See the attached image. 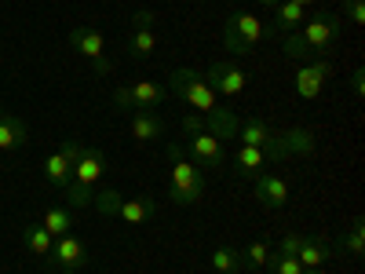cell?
Listing matches in <instances>:
<instances>
[{
    "mask_svg": "<svg viewBox=\"0 0 365 274\" xmlns=\"http://www.w3.org/2000/svg\"><path fill=\"white\" fill-rule=\"evenodd\" d=\"M48 267L58 270V274H77L81 267H88V249L77 234H63L55 238L51 245V256H48Z\"/></svg>",
    "mask_w": 365,
    "mask_h": 274,
    "instance_id": "9",
    "label": "cell"
},
{
    "mask_svg": "<svg viewBox=\"0 0 365 274\" xmlns=\"http://www.w3.org/2000/svg\"><path fill=\"white\" fill-rule=\"evenodd\" d=\"M256 198H259L267 208H285V201H289V183H285V176L263 168V172L256 176Z\"/></svg>",
    "mask_w": 365,
    "mask_h": 274,
    "instance_id": "15",
    "label": "cell"
},
{
    "mask_svg": "<svg viewBox=\"0 0 365 274\" xmlns=\"http://www.w3.org/2000/svg\"><path fill=\"white\" fill-rule=\"evenodd\" d=\"M58 154H63L70 165H77V158L84 154V143L81 139H63V143H58Z\"/></svg>",
    "mask_w": 365,
    "mask_h": 274,
    "instance_id": "33",
    "label": "cell"
},
{
    "mask_svg": "<svg viewBox=\"0 0 365 274\" xmlns=\"http://www.w3.org/2000/svg\"><path fill=\"white\" fill-rule=\"evenodd\" d=\"M29 143V128H26V121L15 117L11 110L0 106V150L4 154H19V150Z\"/></svg>",
    "mask_w": 365,
    "mask_h": 274,
    "instance_id": "13",
    "label": "cell"
},
{
    "mask_svg": "<svg viewBox=\"0 0 365 274\" xmlns=\"http://www.w3.org/2000/svg\"><path fill=\"white\" fill-rule=\"evenodd\" d=\"M282 51H285L289 59H299V63H314V59H318L307 44L299 41V34H282Z\"/></svg>",
    "mask_w": 365,
    "mask_h": 274,
    "instance_id": "29",
    "label": "cell"
},
{
    "mask_svg": "<svg viewBox=\"0 0 365 274\" xmlns=\"http://www.w3.org/2000/svg\"><path fill=\"white\" fill-rule=\"evenodd\" d=\"M303 19H307V8L292 4V0H282V4H274V34H296V29L303 26Z\"/></svg>",
    "mask_w": 365,
    "mask_h": 274,
    "instance_id": "19",
    "label": "cell"
},
{
    "mask_svg": "<svg viewBox=\"0 0 365 274\" xmlns=\"http://www.w3.org/2000/svg\"><path fill=\"white\" fill-rule=\"evenodd\" d=\"M120 220H125L128 227H143L146 220H154L158 216V201L154 198H146V194H139V198H125L120 201V212H117Z\"/></svg>",
    "mask_w": 365,
    "mask_h": 274,
    "instance_id": "17",
    "label": "cell"
},
{
    "mask_svg": "<svg viewBox=\"0 0 365 274\" xmlns=\"http://www.w3.org/2000/svg\"><path fill=\"white\" fill-rule=\"evenodd\" d=\"M344 15H347L354 26H361V22H365V0H344Z\"/></svg>",
    "mask_w": 365,
    "mask_h": 274,
    "instance_id": "34",
    "label": "cell"
},
{
    "mask_svg": "<svg viewBox=\"0 0 365 274\" xmlns=\"http://www.w3.org/2000/svg\"><path fill=\"white\" fill-rule=\"evenodd\" d=\"M237 172L245 176V179H256L259 172H263V165H267V158H263V150H256V146H245L241 143V150H237Z\"/></svg>",
    "mask_w": 365,
    "mask_h": 274,
    "instance_id": "25",
    "label": "cell"
},
{
    "mask_svg": "<svg viewBox=\"0 0 365 274\" xmlns=\"http://www.w3.org/2000/svg\"><path fill=\"white\" fill-rule=\"evenodd\" d=\"M22 238H26V249L34 253V256H41V260H48V256H51L55 238L44 230V223H26V227H22Z\"/></svg>",
    "mask_w": 365,
    "mask_h": 274,
    "instance_id": "22",
    "label": "cell"
},
{
    "mask_svg": "<svg viewBox=\"0 0 365 274\" xmlns=\"http://www.w3.org/2000/svg\"><path fill=\"white\" fill-rule=\"evenodd\" d=\"M154 51H158L154 11H135L132 15V34H128V55L132 59H150Z\"/></svg>",
    "mask_w": 365,
    "mask_h": 274,
    "instance_id": "10",
    "label": "cell"
},
{
    "mask_svg": "<svg viewBox=\"0 0 365 274\" xmlns=\"http://www.w3.org/2000/svg\"><path fill=\"white\" fill-rule=\"evenodd\" d=\"M44 230L51 234V238H63V234H70L73 230V223H77V212L73 208H66V205H55V208H48L44 212Z\"/></svg>",
    "mask_w": 365,
    "mask_h": 274,
    "instance_id": "20",
    "label": "cell"
},
{
    "mask_svg": "<svg viewBox=\"0 0 365 274\" xmlns=\"http://www.w3.org/2000/svg\"><path fill=\"white\" fill-rule=\"evenodd\" d=\"M168 161H172V172H168V194L175 205H194L201 201L205 194V176L201 168L182 154L179 143H168Z\"/></svg>",
    "mask_w": 365,
    "mask_h": 274,
    "instance_id": "1",
    "label": "cell"
},
{
    "mask_svg": "<svg viewBox=\"0 0 365 274\" xmlns=\"http://www.w3.org/2000/svg\"><path fill=\"white\" fill-rule=\"evenodd\" d=\"M91 205V191L88 187H77V183H70V187H66V208H88Z\"/></svg>",
    "mask_w": 365,
    "mask_h": 274,
    "instance_id": "32",
    "label": "cell"
},
{
    "mask_svg": "<svg viewBox=\"0 0 365 274\" xmlns=\"http://www.w3.org/2000/svg\"><path fill=\"white\" fill-rule=\"evenodd\" d=\"M237 139L245 143V146L263 150L267 161L289 158V154H285V143H282V132H274L267 121H259V117H245V121H241V125H237Z\"/></svg>",
    "mask_w": 365,
    "mask_h": 274,
    "instance_id": "6",
    "label": "cell"
},
{
    "mask_svg": "<svg viewBox=\"0 0 365 274\" xmlns=\"http://www.w3.org/2000/svg\"><path fill=\"white\" fill-rule=\"evenodd\" d=\"M113 110H125V113H135V110H158L168 103V91L158 84V81H132V84H120L113 91Z\"/></svg>",
    "mask_w": 365,
    "mask_h": 274,
    "instance_id": "4",
    "label": "cell"
},
{
    "mask_svg": "<svg viewBox=\"0 0 365 274\" xmlns=\"http://www.w3.org/2000/svg\"><path fill=\"white\" fill-rule=\"evenodd\" d=\"M197 168H223L227 165V154H223V143L212 136L208 128H197V132H187V150H182Z\"/></svg>",
    "mask_w": 365,
    "mask_h": 274,
    "instance_id": "8",
    "label": "cell"
},
{
    "mask_svg": "<svg viewBox=\"0 0 365 274\" xmlns=\"http://www.w3.org/2000/svg\"><path fill=\"white\" fill-rule=\"evenodd\" d=\"M296 34L318 59H325L332 48H336V41H340V19L332 11H314L311 19H303V26L296 29Z\"/></svg>",
    "mask_w": 365,
    "mask_h": 274,
    "instance_id": "5",
    "label": "cell"
},
{
    "mask_svg": "<svg viewBox=\"0 0 365 274\" xmlns=\"http://www.w3.org/2000/svg\"><path fill=\"white\" fill-rule=\"evenodd\" d=\"M267 37H278V34H274V26H263L252 11H234V15L223 22V48H227L230 55H249V51H256V44L267 41Z\"/></svg>",
    "mask_w": 365,
    "mask_h": 274,
    "instance_id": "2",
    "label": "cell"
},
{
    "mask_svg": "<svg viewBox=\"0 0 365 274\" xmlns=\"http://www.w3.org/2000/svg\"><path fill=\"white\" fill-rule=\"evenodd\" d=\"M103 172H106V154H103V150H96V146H84V154H81L77 165H73V183L91 191V187L99 183Z\"/></svg>",
    "mask_w": 365,
    "mask_h": 274,
    "instance_id": "14",
    "label": "cell"
},
{
    "mask_svg": "<svg viewBox=\"0 0 365 274\" xmlns=\"http://www.w3.org/2000/svg\"><path fill=\"white\" fill-rule=\"evenodd\" d=\"M361 81H365V73H361V70H354V73H351V88H354V96H361Z\"/></svg>",
    "mask_w": 365,
    "mask_h": 274,
    "instance_id": "36",
    "label": "cell"
},
{
    "mask_svg": "<svg viewBox=\"0 0 365 274\" xmlns=\"http://www.w3.org/2000/svg\"><path fill=\"white\" fill-rule=\"evenodd\" d=\"M267 260H270V249L263 245V241H252V245L245 249V253H241V263H245V267H267Z\"/></svg>",
    "mask_w": 365,
    "mask_h": 274,
    "instance_id": "30",
    "label": "cell"
},
{
    "mask_svg": "<svg viewBox=\"0 0 365 274\" xmlns=\"http://www.w3.org/2000/svg\"><path fill=\"white\" fill-rule=\"evenodd\" d=\"M336 249H340L344 256H351V260H361V256H365V223H361V220H354L351 230L340 234Z\"/></svg>",
    "mask_w": 365,
    "mask_h": 274,
    "instance_id": "23",
    "label": "cell"
},
{
    "mask_svg": "<svg viewBox=\"0 0 365 274\" xmlns=\"http://www.w3.org/2000/svg\"><path fill=\"white\" fill-rule=\"evenodd\" d=\"M44 179L51 183V187L66 191L70 183H73V165H70L63 154H58V150H55V154H48V161H44Z\"/></svg>",
    "mask_w": 365,
    "mask_h": 274,
    "instance_id": "21",
    "label": "cell"
},
{
    "mask_svg": "<svg viewBox=\"0 0 365 274\" xmlns=\"http://www.w3.org/2000/svg\"><path fill=\"white\" fill-rule=\"evenodd\" d=\"M292 4H299V8H314L318 0H292Z\"/></svg>",
    "mask_w": 365,
    "mask_h": 274,
    "instance_id": "37",
    "label": "cell"
},
{
    "mask_svg": "<svg viewBox=\"0 0 365 274\" xmlns=\"http://www.w3.org/2000/svg\"><path fill=\"white\" fill-rule=\"evenodd\" d=\"M212 267H216L220 274H237L241 267V249H234V245H220L216 253H212Z\"/></svg>",
    "mask_w": 365,
    "mask_h": 274,
    "instance_id": "27",
    "label": "cell"
},
{
    "mask_svg": "<svg viewBox=\"0 0 365 274\" xmlns=\"http://www.w3.org/2000/svg\"><path fill=\"white\" fill-rule=\"evenodd\" d=\"M205 81H208L212 88H216V96L234 99V96H241V91H245L249 73L241 70V66H234V63H212V66H208V73H205Z\"/></svg>",
    "mask_w": 365,
    "mask_h": 274,
    "instance_id": "11",
    "label": "cell"
},
{
    "mask_svg": "<svg viewBox=\"0 0 365 274\" xmlns=\"http://www.w3.org/2000/svg\"><path fill=\"white\" fill-rule=\"evenodd\" d=\"M168 91H172V96H175L182 106L197 110L201 117L220 106L216 88H212V84L205 81V73H197V70H175V73L168 77Z\"/></svg>",
    "mask_w": 365,
    "mask_h": 274,
    "instance_id": "3",
    "label": "cell"
},
{
    "mask_svg": "<svg viewBox=\"0 0 365 274\" xmlns=\"http://www.w3.org/2000/svg\"><path fill=\"white\" fill-rule=\"evenodd\" d=\"M120 201H125V198H120V191H113V187H103L99 194H91V208H99L103 216H117Z\"/></svg>",
    "mask_w": 365,
    "mask_h": 274,
    "instance_id": "28",
    "label": "cell"
},
{
    "mask_svg": "<svg viewBox=\"0 0 365 274\" xmlns=\"http://www.w3.org/2000/svg\"><path fill=\"white\" fill-rule=\"evenodd\" d=\"M237 125H241V117L234 110H227V106H216L212 113H205V128L216 136L220 143L223 139H237Z\"/></svg>",
    "mask_w": 365,
    "mask_h": 274,
    "instance_id": "18",
    "label": "cell"
},
{
    "mask_svg": "<svg viewBox=\"0 0 365 274\" xmlns=\"http://www.w3.org/2000/svg\"><path fill=\"white\" fill-rule=\"evenodd\" d=\"M267 267H270V274H299L303 270L296 256H282V253H270Z\"/></svg>",
    "mask_w": 365,
    "mask_h": 274,
    "instance_id": "31",
    "label": "cell"
},
{
    "mask_svg": "<svg viewBox=\"0 0 365 274\" xmlns=\"http://www.w3.org/2000/svg\"><path fill=\"white\" fill-rule=\"evenodd\" d=\"M256 4H263V8H274V4H282V0H256Z\"/></svg>",
    "mask_w": 365,
    "mask_h": 274,
    "instance_id": "39",
    "label": "cell"
},
{
    "mask_svg": "<svg viewBox=\"0 0 365 274\" xmlns=\"http://www.w3.org/2000/svg\"><path fill=\"white\" fill-rule=\"evenodd\" d=\"M299 241H303V234H285V238L278 241V249H274V253H282V256H296Z\"/></svg>",
    "mask_w": 365,
    "mask_h": 274,
    "instance_id": "35",
    "label": "cell"
},
{
    "mask_svg": "<svg viewBox=\"0 0 365 274\" xmlns=\"http://www.w3.org/2000/svg\"><path fill=\"white\" fill-rule=\"evenodd\" d=\"M70 44L88 59L96 73H110V70H113V59L106 55L103 29H96V26H73V29H70Z\"/></svg>",
    "mask_w": 365,
    "mask_h": 274,
    "instance_id": "7",
    "label": "cell"
},
{
    "mask_svg": "<svg viewBox=\"0 0 365 274\" xmlns=\"http://www.w3.org/2000/svg\"><path fill=\"white\" fill-rule=\"evenodd\" d=\"M296 260H299V267H325V260H332V253L322 245V241L303 238L299 249H296Z\"/></svg>",
    "mask_w": 365,
    "mask_h": 274,
    "instance_id": "24",
    "label": "cell"
},
{
    "mask_svg": "<svg viewBox=\"0 0 365 274\" xmlns=\"http://www.w3.org/2000/svg\"><path fill=\"white\" fill-rule=\"evenodd\" d=\"M285 154H314V132L311 128H289L282 132Z\"/></svg>",
    "mask_w": 365,
    "mask_h": 274,
    "instance_id": "26",
    "label": "cell"
},
{
    "mask_svg": "<svg viewBox=\"0 0 365 274\" xmlns=\"http://www.w3.org/2000/svg\"><path fill=\"white\" fill-rule=\"evenodd\" d=\"M299 274H325V270H322V267H303Z\"/></svg>",
    "mask_w": 365,
    "mask_h": 274,
    "instance_id": "38",
    "label": "cell"
},
{
    "mask_svg": "<svg viewBox=\"0 0 365 274\" xmlns=\"http://www.w3.org/2000/svg\"><path fill=\"white\" fill-rule=\"evenodd\" d=\"M332 66H329V59H314V63H303L296 70V91H299V99H318L322 96V88L329 81Z\"/></svg>",
    "mask_w": 365,
    "mask_h": 274,
    "instance_id": "12",
    "label": "cell"
},
{
    "mask_svg": "<svg viewBox=\"0 0 365 274\" xmlns=\"http://www.w3.org/2000/svg\"><path fill=\"white\" fill-rule=\"evenodd\" d=\"M165 132H168V125H165L161 113H154V110H135L132 113V136L139 143H158V139H165Z\"/></svg>",
    "mask_w": 365,
    "mask_h": 274,
    "instance_id": "16",
    "label": "cell"
}]
</instances>
